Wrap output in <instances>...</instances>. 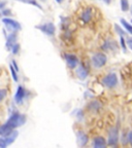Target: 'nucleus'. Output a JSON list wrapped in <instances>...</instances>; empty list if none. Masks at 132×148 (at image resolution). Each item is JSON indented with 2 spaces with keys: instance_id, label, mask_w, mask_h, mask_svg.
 <instances>
[{
  "instance_id": "1",
  "label": "nucleus",
  "mask_w": 132,
  "mask_h": 148,
  "mask_svg": "<svg viewBox=\"0 0 132 148\" xmlns=\"http://www.w3.org/2000/svg\"><path fill=\"white\" fill-rule=\"evenodd\" d=\"M25 123H26V116L24 114L14 113L7 119V121L5 123L8 125L9 127H12V129H16V127H20V125H23Z\"/></svg>"
},
{
  "instance_id": "2",
  "label": "nucleus",
  "mask_w": 132,
  "mask_h": 148,
  "mask_svg": "<svg viewBox=\"0 0 132 148\" xmlns=\"http://www.w3.org/2000/svg\"><path fill=\"white\" fill-rule=\"evenodd\" d=\"M107 61L106 56L102 53H97L92 57V65L95 68H101L105 65Z\"/></svg>"
},
{
  "instance_id": "3",
  "label": "nucleus",
  "mask_w": 132,
  "mask_h": 148,
  "mask_svg": "<svg viewBox=\"0 0 132 148\" xmlns=\"http://www.w3.org/2000/svg\"><path fill=\"white\" fill-rule=\"evenodd\" d=\"M118 76L116 73H109L107 74L104 78L102 79V83L103 86H105L109 88H113L118 84Z\"/></svg>"
},
{
  "instance_id": "4",
  "label": "nucleus",
  "mask_w": 132,
  "mask_h": 148,
  "mask_svg": "<svg viewBox=\"0 0 132 148\" xmlns=\"http://www.w3.org/2000/svg\"><path fill=\"white\" fill-rule=\"evenodd\" d=\"M19 133L17 131H14L10 135L8 136H4V137H1L0 138V148H5L7 147L8 145H10L12 143H14L15 140L17 139L18 137Z\"/></svg>"
},
{
  "instance_id": "5",
  "label": "nucleus",
  "mask_w": 132,
  "mask_h": 148,
  "mask_svg": "<svg viewBox=\"0 0 132 148\" xmlns=\"http://www.w3.org/2000/svg\"><path fill=\"white\" fill-rule=\"evenodd\" d=\"M36 28L37 29H39L42 33H44V34H46V35H50V36H51V35H54L55 30H56L55 25H54L53 23H44Z\"/></svg>"
},
{
  "instance_id": "6",
  "label": "nucleus",
  "mask_w": 132,
  "mask_h": 148,
  "mask_svg": "<svg viewBox=\"0 0 132 148\" xmlns=\"http://www.w3.org/2000/svg\"><path fill=\"white\" fill-rule=\"evenodd\" d=\"M2 23L4 24L8 29H10V30H12V31H18L21 29L20 23H18V22L15 21V20H12V18H2Z\"/></svg>"
},
{
  "instance_id": "7",
  "label": "nucleus",
  "mask_w": 132,
  "mask_h": 148,
  "mask_svg": "<svg viewBox=\"0 0 132 148\" xmlns=\"http://www.w3.org/2000/svg\"><path fill=\"white\" fill-rule=\"evenodd\" d=\"M65 61L67 63V66L71 69L75 68L77 66V63H79V60L74 55H70V53H65Z\"/></svg>"
},
{
  "instance_id": "8",
  "label": "nucleus",
  "mask_w": 132,
  "mask_h": 148,
  "mask_svg": "<svg viewBox=\"0 0 132 148\" xmlns=\"http://www.w3.org/2000/svg\"><path fill=\"white\" fill-rule=\"evenodd\" d=\"M119 141V133L117 129H113L111 130L109 132V140H107V143L109 145L115 146Z\"/></svg>"
},
{
  "instance_id": "9",
  "label": "nucleus",
  "mask_w": 132,
  "mask_h": 148,
  "mask_svg": "<svg viewBox=\"0 0 132 148\" xmlns=\"http://www.w3.org/2000/svg\"><path fill=\"white\" fill-rule=\"evenodd\" d=\"M24 97H25V90H24L23 86H19L18 90H17V92H16V96H15V101H16L18 104H20V103L23 101Z\"/></svg>"
},
{
  "instance_id": "10",
  "label": "nucleus",
  "mask_w": 132,
  "mask_h": 148,
  "mask_svg": "<svg viewBox=\"0 0 132 148\" xmlns=\"http://www.w3.org/2000/svg\"><path fill=\"white\" fill-rule=\"evenodd\" d=\"M15 130L12 129V127H9L8 125L4 123V125H0V136L1 137H4V136H8L10 135L12 132H14Z\"/></svg>"
},
{
  "instance_id": "11",
  "label": "nucleus",
  "mask_w": 132,
  "mask_h": 148,
  "mask_svg": "<svg viewBox=\"0 0 132 148\" xmlns=\"http://www.w3.org/2000/svg\"><path fill=\"white\" fill-rule=\"evenodd\" d=\"M93 146L95 148H103L106 146V141L102 137H97L93 140Z\"/></svg>"
},
{
  "instance_id": "12",
  "label": "nucleus",
  "mask_w": 132,
  "mask_h": 148,
  "mask_svg": "<svg viewBox=\"0 0 132 148\" xmlns=\"http://www.w3.org/2000/svg\"><path fill=\"white\" fill-rule=\"evenodd\" d=\"M82 20H83L85 23H88V22H90L91 18H92V9L91 8H87L85 9L83 12V14H82Z\"/></svg>"
},
{
  "instance_id": "13",
  "label": "nucleus",
  "mask_w": 132,
  "mask_h": 148,
  "mask_svg": "<svg viewBox=\"0 0 132 148\" xmlns=\"http://www.w3.org/2000/svg\"><path fill=\"white\" fill-rule=\"evenodd\" d=\"M77 142H79V145L84 146L88 142V137L84 134L83 132H79V135H77Z\"/></svg>"
},
{
  "instance_id": "14",
  "label": "nucleus",
  "mask_w": 132,
  "mask_h": 148,
  "mask_svg": "<svg viewBox=\"0 0 132 148\" xmlns=\"http://www.w3.org/2000/svg\"><path fill=\"white\" fill-rule=\"evenodd\" d=\"M77 77L81 79H85L88 75L87 71L85 70V68L83 66H79V68L77 69Z\"/></svg>"
},
{
  "instance_id": "15",
  "label": "nucleus",
  "mask_w": 132,
  "mask_h": 148,
  "mask_svg": "<svg viewBox=\"0 0 132 148\" xmlns=\"http://www.w3.org/2000/svg\"><path fill=\"white\" fill-rule=\"evenodd\" d=\"M16 39H17V35L16 33H12V34L9 35V37L7 38V42H6V46L7 47H12L15 43H16Z\"/></svg>"
},
{
  "instance_id": "16",
  "label": "nucleus",
  "mask_w": 132,
  "mask_h": 148,
  "mask_svg": "<svg viewBox=\"0 0 132 148\" xmlns=\"http://www.w3.org/2000/svg\"><path fill=\"white\" fill-rule=\"evenodd\" d=\"M121 23H122L123 27L126 29V31H128V33H130V34L132 35V25H130V24L128 23L126 20H124V18H122V20H121Z\"/></svg>"
},
{
  "instance_id": "17",
  "label": "nucleus",
  "mask_w": 132,
  "mask_h": 148,
  "mask_svg": "<svg viewBox=\"0 0 132 148\" xmlns=\"http://www.w3.org/2000/svg\"><path fill=\"white\" fill-rule=\"evenodd\" d=\"M18 1H20V2L27 3V4H32V5H35V6H37V7H38V8H41V5H40L39 3L37 2L36 0H18Z\"/></svg>"
},
{
  "instance_id": "18",
  "label": "nucleus",
  "mask_w": 132,
  "mask_h": 148,
  "mask_svg": "<svg viewBox=\"0 0 132 148\" xmlns=\"http://www.w3.org/2000/svg\"><path fill=\"white\" fill-rule=\"evenodd\" d=\"M121 8H122L123 12H128V9H129L128 0H121Z\"/></svg>"
},
{
  "instance_id": "19",
  "label": "nucleus",
  "mask_w": 132,
  "mask_h": 148,
  "mask_svg": "<svg viewBox=\"0 0 132 148\" xmlns=\"http://www.w3.org/2000/svg\"><path fill=\"white\" fill-rule=\"evenodd\" d=\"M9 68H10V72H12V78H14V80L17 82V81H18V75H17L16 69H15V68L12 67V64H10Z\"/></svg>"
},
{
  "instance_id": "20",
  "label": "nucleus",
  "mask_w": 132,
  "mask_h": 148,
  "mask_svg": "<svg viewBox=\"0 0 132 148\" xmlns=\"http://www.w3.org/2000/svg\"><path fill=\"white\" fill-rule=\"evenodd\" d=\"M115 29H116V31L121 35V36H124V35H125V32H124V31L119 27V25H117V24H115Z\"/></svg>"
},
{
  "instance_id": "21",
  "label": "nucleus",
  "mask_w": 132,
  "mask_h": 148,
  "mask_svg": "<svg viewBox=\"0 0 132 148\" xmlns=\"http://www.w3.org/2000/svg\"><path fill=\"white\" fill-rule=\"evenodd\" d=\"M19 49H20V45L18 43H15L14 45L12 46V53H19Z\"/></svg>"
},
{
  "instance_id": "22",
  "label": "nucleus",
  "mask_w": 132,
  "mask_h": 148,
  "mask_svg": "<svg viewBox=\"0 0 132 148\" xmlns=\"http://www.w3.org/2000/svg\"><path fill=\"white\" fill-rule=\"evenodd\" d=\"M5 97H6V90L1 88L0 90V102H2Z\"/></svg>"
},
{
  "instance_id": "23",
  "label": "nucleus",
  "mask_w": 132,
  "mask_h": 148,
  "mask_svg": "<svg viewBox=\"0 0 132 148\" xmlns=\"http://www.w3.org/2000/svg\"><path fill=\"white\" fill-rule=\"evenodd\" d=\"M127 44H128V46H129V49L132 51V38H127Z\"/></svg>"
},
{
  "instance_id": "24",
  "label": "nucleus",
  "mask_w": 132,
  "mask_h": 148,
  "mask_svg": "<svg viewBox=\"0 0 132 148\" xmlns=\"http://www.w3.org/2000/svg\"><path fill=\"white\" fill-rule=\"evenodd\" d=\"M121 44H122V47L124 49H126V46H125V41H124V37L121 36Z\"/></svg>"
},
{
  "instance_id": "25",
  "label": "nucleus",
  "mask_w": 132,
  "mask_h": 148,
  "mask_svg": "<svg viewBox=\"0 0 132 148\" xmlns=\"http://www.w3.org/2000/svg\"><path fill=\"white\" fill-rule=\"evenodd\" d=\"M128 141H129V143L132 145V131L128 134Z\"/></svg>"
},
{
  "instance_id": "26",
  "label": "nucleus",
  "mask_w": 132,
  "mask_h": 148,
  "mask_svg": "<svg viewBox=\"0 0 132 148\" xmlns=\"http://www.w3.org/2000/svg\"><path fill=\"white\" fill-rule=\"evenodd\" d=\"M56 1H57V2H58V3H61V2H63L64 0H56Z\"/></svg>"
},
{
  "instance_id": "27",
  "label": "nucleus",
  "mask_w": 132,
  "mask_h": 148,
  "mask_svg": "<svg viewBox=\"0 0 132 148\" xmlns=\"http://www.w3.org/2000/svg\"><path fill=\"white\" fill-rule=\"evenodd\" d=\"M131 23H132V20H131Z\"/></svg>"
}]
</instances>
